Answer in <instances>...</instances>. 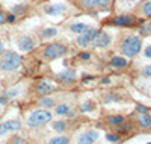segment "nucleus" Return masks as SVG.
<instances>
[{"label": "nucleus", "mask_w": 151, "mask_h": 144, "mask_svg": "<svg viewBox=\"0 0 151 144\" xmlns=\"http://www.w3.org/2000/svg\"><path fill=\"white\" fill-rule=\"evenodd\" d=\"M119 50H121L122 56L134 58L142 50V40L134 33L124 35L122 40H119Z\"/></svg>", "instance_id": "1"}, {"label": "nucleus", "mask_w": 151, "mask_h": 144, "mask_svg": "<svg viewBox=\"0 0 151 144\" xmlns=\"http://www.w3.org/2000/svg\"><path fill=\"white\" fill-rule=\"evenodd\" d=\"M21 56L18 53L12 50H5L2 55H0V71H15L20 65H21Z\"/></svg>", "instance_id": "2"}, {"label": "nucleus", "mask_w": 151, "mask_h": 144, "mask_svg": "<svg viewBox=\"0 0 151 144\" xmlns=\"http://www.w3.org/2000/svg\"><path fill=\"white\" fill-rule=\"evenodd\" d=\"M41 55L45 61H55L59 58H64L67 55V46L62 43H50L42 47Z\"/></svg>", "instance_id": "3"}, {"label": "nucleus", "mask_w": 151, "mask_h": 144, "mask_svg": "<svg viewBox=\"0 0 151 144\" xmlns=\"http://www.w3.org/2000/svg\"><path fill=\"white\" fill-rule=\"evenodd\" d=\"M48 121H52V112L47 109H36L29 115L26 124L29 127H41L47 124Z\"/></svg>", "instance_id": "4"}, {"label": "nucleus", "mask_w": 151, "mask_h": 144, "mask_svg": "<svg viewBox=\"0 0 151 144\" xmlns=\"http://www.w3.org/2000/svg\"><path fill=\"white\" fill-rule=\"evenodd\" d=\"M110 26H118V28H134L137 26L134 15H116L110 20H107Z\"/></svg>", "instance_id": "5"}, {"label": "nucleus", "mask_w": 151, "mask_h": 144, "mask_svg": "<svg viewBox=\"0 0 151 144\" xmlns=\"http://www.w3.org/2000/svg\"><path fill=\"white\" fill-rule=\"evenodd\" d=\"M97 35V29L94 28H88L83 33H80L77 36V46H80L82 49H85L86 46H89L94 40V36Z\"/></svg>", "instance_id": "6"}, {"label": "nucleus", "mask_w": 151, "mask_h": 144, "mask_svg": "<svg viewBox=\"0 0 151 144\" xmlns=\"http://www.w3.org/2000/svg\"><path fill=\"white\" fill-rule=\"evenodd\" d=\"M100 138V134L98 130H85V132H82L77 138V144H94L95 141H98Z\"/></svg>", "instance_id": "7"}, {"label": "nucleus", "mask_w": 151, "mask_h": 144, "mask_svg": "<svg viewBox=\"0 0 151 144\" xmlns=\"http://www.w3.org/2000/svg\"><path fill=\"white\" fill-rule=\"evenodd\" d=\"M21 129V121L20 120H8L0 123V135H6L11 132H17Z\"/></svg>", "instance_id": "8"}, {"label": "nucleus", "mask_w": 151, "mask_h": 144, "mask_svg": "<svg viewBox=\"0 0 151 144\" xmlns=\"http://www.w3.org/2000/svg\"><path fill=\"white\" fill-rule=\"evenodd\" d=\"M110 43V35L104 31H97V35L94 36L92 40V46L94 47H98V49H103V47H107Z\"/></svg>", "instance_id": "9"}, {"label": "nucleus", "mask_w": 151, "mask_h": 144, "mask_svg": "<svg viewBox=\"0 0 151 144\" xmlns=\"http://www.w3.org/2000/svg\"><path fill=\"white\" fill-rule=\"evenodd\" d=\"M136 14L144 18H151V0H142V2L136 6Z\"/></svg>", "instance_id": "10"}, {"label": "nucleus", "mask_w": 151, "mask_h": 144, "mask_svg": "<svg viewBox=\"0 0 151 144\" xmlns=\"http://www.w3.org/2000/svg\"><path fill=\"white\" fill-rule=\"evenodd\" d=\"M17 46L21 52H30L33 47H35V43L33 40L29 36V35H23L18 38V41H17Z\"/></svg>", "instance_id": "11"}, {"label": "nucleus", "mask_w": 151, "mask_h": 144, "mask_svg": "<svg viewBox=\"0 0 151 144\" xmlns=\"http://www.w3.org/2000/svg\"><path fill=\"white\" fill-rule=\"evenodd\" d=\"M35 89H36V93L40 94V96H48L52 91L55 89V87L50 84V82H40V84H36V87H35Z\"/></svg>", "instance_id": "12"}, {"label": "nucleus", "mask_w": 151, "mask_h": 144, "mask_svg": "<svg viewBox=\"0 0 151 144\" xmlns=\"http://www.w3.org/2000/svg\"><path fill=\"white\" fill-rule=\"evenodd\" d=\"M58 79L62 84H73L76 81V73L74 70H65V71H60L58 74Z\"/></svg>", "instance_id": "13"}, {"label": "nucleus", "mask_w": 151, "mask_h": 144, "mask_svg": "<svg viewBox=\"0 0 151 144\" xmlns=\"http://www.w3.org/2000/svg\"><path fill=\"white\" fill-rule=\"evenodd\" d=\"M127 58L125 56H113L110 61H109V65L110 67H113V68H125L127 67Z\"/></svg>", "instance_id": "14"}, {"label": "nucleus", "mask_w": 151, "mask_h": 144, "mask_svg": "<svg viewBox=\"0 0 151 144\" xmlns=\"http://www.w3.org/2000/svg\"><path fill=\"white\" fill-rule=\"evenodd\" d=\"M137 124H139L142 129H150L151 127V115L139 114V115H137Z\"/></svg>", "instance_id": "15"}, {"label": "nucleus", "mask_w": 151, "mask_h": 144, "mask_svg": "<svg viewBox=\"0 0 151 144\" xmlns=\"http://www.w3.org/2000/svg\"><path fill=\"white\" fill-rule=\"evenodd\" d=\"M64 11H65V8L62 5H48V6H45V14H48V15L62 14Z\"/></svg>", "instance_id": "16"}, {"label": "nucleus", "mask_w": 151, "mask_h": 144, "mask_svg": "<svg viewBox=\"0 0 151 144\" xmlns=\"http://www.w3.org/2000/svg\"><path fill=\"white\" fill-rule=\"evenodd\" d=\"M55 112L58 115H68L71 112V108H70L68 103H59L55 106Z\"/></svg>", "instance_id": "17"}, {"label": "nucleus", "mask_w": 151, "mask_h": 144, "mask_svg": "<svg viewBox=\"0 0 151 144\" xmlns=\"http://www.w3.org/2000/svg\"><path fill=\"white\" fill-rule=\"evenodd\" d=\"M88 28H89V26L85 24V23H74V24L70 26V31L74 32V33H77V35H80V33H83Z\"/></svg>", "instance_id": "18"}, {"label": "nucleus", "mask_w": 151, "mask_h": 144, "mask_svg": "<svg viewBox=\"0 0 151 144\" xmlns=\"http://www.w3.org/2000/svg\"><path fill=\"white\" fill-rule=\"evenodd\" d=\"M106 120H107V123L112 124V126H119V124H122V123L125 121V119H124L122 115H109Z\"/></svg>", "instance_id": "19"}, {"label": "nucleus", "mask_w": 151, "mask_h": 144, "mask_svg": "<svg viewBox=\"0 0 151 144\" xmlns=\"http://www.w3.org/2000/svg\"><path fill=\"white\" fill-rule=\"evenodd\" d=\"M79 5L82 9H86V11H92L97 8L95 0H79Z\"/></svg>", "instance_id": "20"}, {"label": "nucleus", "mask_w": 151, "mask_h": 144, "mask_svg": "<svg viewBox=\"0 0 151 144\" xmlns=\"http://www.w3.org/2000/svg\"><path fill=\"white\" fill-rule=\"evenodd\" d=\"M103 102H104V103L121 102V96H119V94H116V93H109V94H104V97H103Z\"/></svg>", "instance_id": "21"}, {"label": "nucleus", "mask_w": 151, "mask_h": 144, "mask_svg": "<svg viewBox=\"0 0 151 144\" xmlns=\"http://www.w3.org/2000/svg\"><path fill=\"white\" fill-rule=\"evenodd\" d=\"M56 33H58V31L55 28H45V29L41 31L40 36L41 38H52V36H56Z\"/></svg>", "instance_id": "22"}, {"label": "nucleus", "mask_w": 151, "mask_h": 144, "mask_svg": "<svg viewBox=\"0 0 151 144\" xmlns=\"http://www.w3.org/2000/svg\"><path fill=\"white\" fill-rule=\"evenodd\" d=\"M68 143H70V140L67 137H64V135L55 137V138H52V140L48 141V144H68Z\"/></svg>", "instance_id": "23"}, {"label": "nucleus", "mask_w": 151, "mask_h": 144, "mask_svg": "<svg viewBox=\"0 0 151 144\" xmlns=\"http://www.w3.org/2000/svg\"><path fill=\"white\" fill-rule=\"evenodd\" d=\"M8 144H29V143L24 140L23 137H20V135H14V137L8 141Z\"/></svg>", "instance_id": "24"}, {"label": "nucleus", "mask_w": 151, "mask_h": 144, "mask_svg": "<svg viewBox=\"0 0 151 144\" xmlns=\"http://www.w3.org/2000/svg\"><path fill=\"white\" fill-rule=\"evenodd\" d=\"M92 109H94V102H91V100H86L85 103H82V106H80L82 112H89Z\"/></svg>", "instance_id": "25"}, {"label": "nucleus", "mask_w": 151, "mask_h": 144, "mask_svg": "<svg viewBox=\"0 0 151 144\" xmlns=\"http://www.w3.org/2000/svg\"><path fill=\"white\" fill-rule=\"evenodd\" d=\"M40 103L42 105V106H45V108H52V106H55V100H53L52 97H45V96L40 100Z\"/></svg>", "instance_id": "26"}, {"label": "nucleus", "mask_w": 151, "mask_h": 144, "mask_svg": "<svg viewBox=\"0 0 151 144\" xmlns=\"http://www.w3.org/2000/svg\"><path fill=\"white\" fill-rule=\"evenodd\" d=\"M65 127H67V124H65V121H55L53 123V129L56 130V132H59V134H62L65 130Z\"/></svg>", "instance_id": "27"}, {"label": "nucleus", "mask_w": 151, "mask_h": 144, "mask_svg": "<svg viewBox=\"0 0 151 144\" xmlns=\"http://www.w3.org/2000/svg\"><path fill=\"white\" fill-rule=\"evenodd\" d=\"M24 11H26V5H17L12 8V14L14 15H21L24 14Z\"/></svg>", "instance_id": "28"}, {"label": "nucleus", "mask_w": 151, "mask_h": 144, "mask_svg": "<svg viewBox=\"0 0 151 144\" xmlns=\"http://www.w3.org/2000/svg\"><path fill=\"white\" fill-rule=\"evenodd\" d=\"M141 32L145 33V35H151V18L148 20V23H145V26L141 28Z\"/></svg>", "instance_id": "29"}, {"label": "nucleus", "mask_w": 151, "mask_h": 144, "mask_svg": "<svg viewBox=\"0 0 151 144\" xmlns=\"http://www.w3.org/2000/svg\"><path fill=\"white\" fill-rule=\"evenodd\" d=\"M110 3V0H95V5L97 8H101V9H106Z\"/></svg>", "instance_id": "30"}, {"label": "nucleus", "mask_w": 151, "mask_h": 144, "mask_svg": "<svg viewBox=\"0 0 151 144\" xmlns=\"http://www.w3.org/2000/svg\"><path fill=\"white\" fill-rule=\"evenodd\" d=\"M106 140H107V141H113V143H115V141H119V135L107 134V135H106Z\"/></svg>", "instance_id": "31"}, {"label": "nucleus", "mask_w": 151, "mask_h": 144, "mask_svg": "<svg viewBox=\"0 0 151 144\" xmlns=\"http://www.w3.org/2000/svg\"><path fill=\"white\" fill-rule=\"evenodd\" d=\"M142 74H144L145 77H151V65H148V67H145V68L142 70Z\"/></svg>", "instance_id": "32"}, {"label": "nucleus", "mask_w": 151, "mask_h": 144, "mask_svg": "<svg viewBox=\"0 0 151 144\" xmlns=\"http://www.w3.org/2000/svg\"><path fill=\"white\" fill-rule=\"evenodd\" d=\"M6 23V12H3L2 9H0V26Z\"/></svg>", "instance_id": "33"}, {"label": "nucleus", "mask_w": 151, "mask_h": 144, "mask_svg": "<svg viewBox=\"0 0 151 144\" xmlns=\"http://www.w3.org/2000/svg\"><path fill=\"white\" fill-rule=\"evenodd\" d=\"M136 108H137V111H139V114H147V112L150 111L147 106H142V105H137Z\"/></svg>", "instance_id": "34"}, {"label": "nucleus", "mask_w": 151, "mask_h": 144, "mask_svg": "<svg viewBox=\"0 0 151 144\" xmlns=\"http://www.w3.org/2000/svg\"><path fill=\"white\" fill-rule=\"evenodd\" d=\"M79 58H80V59L88 61V59H91V55H89V53H85V52H83V53H80V55H79Z\"/></svg>", "instance_id": "35"}, {"label": "nucleus", "mask_w": 151, "mask_h": 144, "mask_svg": "<svg viewBox=\"0 0 151 144\" xmlns=\"http://www.w3.org/2000/svg\"><path fill=\"white\" fill-rule=\"evenodd\" d=\"M145 58H151V46H148V47H145Z\"/></svg>", "instance_id": "36"}, {"label": "nucleus", "mask_w": 151, "mask_h": 144, "mask_svg": "<svg viewBox=\"0 0 151 144\" xmlns=\"http://www.w3.org/2000/svg\"><path fill=\"white\" fill-rule=\"evenodd\" d=\"M148 144H151V143H148Z\"/></svg>", "instance_id": "37"}]
</instances>
